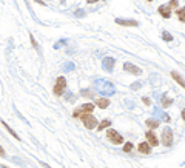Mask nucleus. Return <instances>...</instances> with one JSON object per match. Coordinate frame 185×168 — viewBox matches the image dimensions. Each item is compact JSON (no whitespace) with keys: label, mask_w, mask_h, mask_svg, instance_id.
Instances as JSON below:
<instances>
[{"label":"nucleus","mask_w":185,"mask_h":168,"mask_svg":"<svg viewBox=\"0 0 185 168\" xmlns=\"http://www.w3.org/2000/svg\"><path fill=\"white\" fill-rule=\"evenodd\" d=\"M131 150H133V143H131V142H127L125 146H124V151L128 153V151H131Z\"/></svg>","instance_id":"obj_20"},{"label":"nucleus","mask_w":185,"mask_h":168,"mask_svg":"<svg viewBox=\"0 0 185 168\" xmlns=\"http://www.w3.org/2000/svg\"><path fill=\"white\" fill-rule=\"evenodd\" d=\"M142 100H144V103H147V105H151V100H150L148 97H144Z\"/></svg>","instance_id":"obj_23"},{"label":"nucleus","mask_w":185,"mask_h":168,"mask_svg":"<svg viewBox=\"0 0 185 168\" xmlns=\"http://www.w3.org/2000/svg\"><path fill=\"white\" fill-rule=\"evenodd\" d=\"M159 14H160L163 19H170V16H171V6H170V5H162V6H159Z\"/></svg>","instance_id":"obj_8"},{"label":"nucleus","mask_w":185,"mask_h":168,"mask_svg":"<svg viewBox=\"0 0 185 168\" xmlns=\"http://www.w3.org/2000/svg\"><path fill=\"white\" fill-rule=\"evenodd\" d=\"M97 0H88V3H96Z\"/></svg>","instance_id":"obj_27"},{"label":"nucleus","mask_w":185,"mask_h":168,"mask_svg":"<svg viewBox=\"0 0 185 168\" xmlns=\"http://www.w3.org/2000/svg\"><path fill=\"white\" fill-rule=\"evenodd\" d=\"M82 96H85V97H91L92 94H91L89 91H86V90H85V91H82Z\"/></svg>","instance_id":"obj_22"},{"label":"nucleus","mask_w":185,"mask_h":168,"mask_svg":"<svg viewBox=\"0 0 185 168\" xmlns=\"http://www.w3.org/2000/svg\"><path fill=\"white\" fill-rule=\"evenodd\" d=\"M177 19L180 20V22H183L185 23V8H180V10H177Z\"/></svg>","instance_id":"obj_15"},{"label":"nucleus","mask_w":185,"mask_h":168,"mask_svg":"<svg viewBox=\"0 0 185 168\" xmlns=\"http://www.w3.org/2000/svg\"><path fill=\"white\" fill-rule=\"evenodd\" d=\"M110 125H111V122H110V120H102V122L97 125V128H99V130H105V128H107V126H110Z\"/></svg>","instance_id":"obj_17"},{"label":"nucleus","mask_w":185,"mask_h":168,"mask_svg":"<svg viewBox=\"0 0 185 168\" xmlns=\"http://www.w3.org/2000/svg\"><path fill=\"white\" fill-rule=\"evenodd\" d=\"M82 120H83V123H85V126H86L88 130H92V128H96V126H97V120H96V117L92 116L91 113L85 114Z\"/></svg>","instance_id":"obj_3"},{"label":"nucleus","mask_w":185,"mask_h":168,"mask_svg":"<svg viewBox=\"0 0 185 168\" xmlns=\"http://www.w3.org/2000/svg\"><path fill=\"white\" fill-rule=\"evenodd\" d=\"M162 142H163L165 146H170V145L173 143V133H171L170 128H165V130L162 131Z\"/></svg>","instance_id":"obj_6"},{"label":"nucleus","mask_w":185,"mask_h":168,"mask_svg":"<svg viewBox=\"0 0 185 168\" xmlns=\"http://www.w3.org/2000/svg\"><path fill=\"white\" fill-rule=\"evenodd\" d=\"M96 105H97L99 108L105 110V108L110 105V100H108V99H97V100H96Z\"/></svg>","instance_id":"obj_12"},{"label":"nucleus","mask_w":185,"mask_h":168,"mask_svg":"<svg viewBox=\"0 0 185 168\" xmlns=\"http://www.w3.org/2000/svg\"><path fill=\"white\" fill-rule=\"evenodd\" d=\"M162 39H163V40H167V42H171V40H173V36H171V34H168V33H163V34H162Z\"/></svg>","instance_id":"obj_19"},{"label":"nucleus","mask_w":185,"mask_h":168,"mask_svg":"<svg viewBox=\"0 0 185 168\" xmlns=\"http://www.w3.org/2000/svg\"><path fill=\"white\" fill-rule=\"evenodd\" d=\"M102 66H104V70L107 73H111L113 68H114V59L113 57H105L104 62H102Z\"/></svg>","instance_id":"obj_7"},{"label":"nucleus","mask_w":185,"mask_h":168,"mask_svg":"<svg viewBox=\"0 0 185 168\" xmlns=\"http://www.w3.org/2000/svg\"><path fill=\"white\" fill-rule=\"evenodd\" d=\"M171 102H173L171 99H168V97H165V96L162 97V106H165V108H167V106H170V105H171Z\"/></svg>","instance_id":"obj_18"},{"label":"nucleus","mask_w":185,"mask_h":168,"mask_svg":"<svg viewBox=\"0 0 185 168\" xmlns=\"http://www.w3.org/2000/svg\"><path fill=\"white\" fill-rule=\"evenodd\" d=\"M65 70H74V65L73 63H66V68Z\"/></svg>","instance_id":"obj_24"},{"label":"nucleus","mask_w":185,"mask_h":168,"mask_svg":"<svg viewBox=\"0 0 185 168\" xmlns=\"http://www.w3.org/2000/svg\"><path fill=\"white\" fill-rule=\"evenodd\" d=\"M148 2H151V0H148Z\"/></svg>","instance_id":"obj_29"},{"label":"nucleus","mask_w":185,"mask_h":168,"mask_svg":"<svg viewBox=\"0 0 185 168\" xmlns=\"http://www.w3.org/2000/svg\"><path fill=\"white\" fill-rule=\"evenodd\" d=\"M116 23L124 25V26H137L136 20H124V19H116Z\"/></svg>","instance_id":"obj_10"},{"label":"nucleus","mask_w":185,"mask_h":168,"mask_svg":"<svg viewBox=\"0 0 185 168\" xmlns=\"http://www.w3.org/2000/svg\"><path fill=\"white\" fill-rule=\"evenodd\" d=\"M171 8H176L177 6V0H170V3H168Z\"/></svg>","instance_id":"obj_21"},{"label":"nucleus","mask_w":185,"mask_h":168,"mask_svg":"<svg viewBox=\"0 0 185 168\" xmlns=\"http://www.w3.org/2000/svg\"><path fill=\"white\" fill-rule=\"evenodd\" d=\"M107 137H108V140L113 142V143H122V142H124V137H122L116 130H108V131H107Z\"/></svg>","instance_id":"obj_5"},{"label":"nucleus","mask_w":185,"mask_h":168,"mask_svg":"<svg viewBox=\"0 0 185 168\" xmlns=\"http://www.w3.org/2000/svg\"><path fill=\"white\" fill-rule=\"evenodd\" d=\"M65 88H66V80H65V77H59V79L56 80L54 94H56V96H62L63 91H65Z\"/></svg>","instance_id":"obj_4"},{"label":"nucleus","mask_w":185,"mask_h":168,"mask_svg":"<svg viewBox=\"0 0 185 168\" xmlns=\"http://www.w3.org/2000/svg\"><path fill=\"white\" fill-rule=\"evenodd\" d=\"M147 125H148L150 128H153V130H154V128H157V126H159V122H157V120H153V119H148V120H147Z\"/></svg>","instance_id":"obj_16"},{"label":"nucleus","mask_w":185,"mask_h":168,"mask_svg":"<svg viewBox=\"0 0 185 168\" xmlns=\"http://www.w3.org/2000/svg\"><path fill=\"white\" fill-rule=\"evenodd\" d=\"M147 139H148V142L153 145V146H156L159 142H157V139H156V136H154V133H151V131H148L147 133Z\"/></svg>","instance_id":"obj_13"},{"label":"nucleus","mask_w":185,"mask_h":168,"mask_svg":"<svg viewBox=\"0 0 185 168\" xmlns=\"http://www.w3.org/2000/svg\"><path fill=\"white\" fill-rule=\"evenodd\" d=\"M182 117H183V120H185V110H182Z\"/></svg>","instance_id":"obj_28"},{"label":"nucleus","mask_w":185,"mask_h":168,"mask_svg":"<svg viewBox=\"0 0 185 168\" xmlns=\"http://www.w3.org/2000/svg\"><path fill=\"white\" fill-rule=\"evenodd\" d=\"M150 145H151L150 142H140V145H139V151L144 153V154H150V153H151Z\"/></svg>","instance_id":"obj_9"},{"label":"nucleus","mask_w":185,"mask_h":168,"mask_svg":"<svg viewBox=\"0 0 185 168\" xmlns=\"http://www.w3.org/2000/svg\"><path fill=\"white\" fill-rule=\"evenodd\" d=\"M92 110H94V105H92V103H85V105H82L80 108H76V110H74V113H73V116H74L76 119H80V116H82V114L92 113Z\"/></svg>","instance_id":"obj_2"},{"label":"nucleus","mask_w":185,"mask_h":168,"mask_svg":"<svg viewBox=\"0 0 185 168\" xmlns=\"http://www.w3.org/2000/svg\"><path fill=\"white\" fill-rule=\"evenodd\" d=\"M171 76H173V79H174V80H176V82H177L182 88H185V80H183V79H182L177 73H174V71H173V73H171Z\"/></svg>","instance_id":"obj_14"},{"label":"nucleus","mask_w":185,"mask_h":168,"mask_svg":"<svg viewBox=\"0 0 185 168\" xmlns=\"http://www.w3.org/2000/svg\"><path fill=\"white\" fill-rule=\"evenodd\" d=\"M30 37H31V43H33V46H34V48H37V43L34 42V37H33V36H30Z\"/></svg>","instance_id":"obj_25"},{"label":"nucleus","mask_w":185,"mask_h":168,"mask_svg":"<svg viewBox=\"0 0 185 168\" xmlns=\"http://www.w3.org/2000/svg\"><path fill=\"white\" fill-rule=\"evenodd\" d=\"M36 2H37V3H40V5H43V6H45V3H43V0H36Z\"/></svg>","instance_id":"obj_26"},{"label":"nucleus","mask_w":185,"mask_h":168,"mask_svg":"<svg viewBox=\"0 0 185 168\" xmlns=\"http://www.w3.org/2000/svg\"><path fill=\"white\" fill-rule=\"evenodd\" d=\"M96 88H97V91L102 93L104 96H105V94H107V96H113V94L116 93L114 85H113L111 82H108V80H97V82H96Z\"/></svg>","instance_id":"obj_1"},{"label":"nucleus","mask_w":185,"mask_h":168,"mask_svg":"<svg viewBox=\"0 0 185 168\" xmlns=\"http://www.w3.org/2000/svg\"><path fill=\"white\" fill-rule=\"evenodd\" d=\"M124 68H125V71H130V73H133V74H140V70L137 68V66H134V65H131V63H125L124 65Z\"/></svg>","instance_id":"obj_11"}]
</instances>
